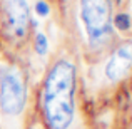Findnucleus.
Here are the masks:
<instances>
[{
	"instance_id": "nucleus-1",
	"label": "nucleus",
	"mask_w": 132,
	"mask_h": 129,
	"mask_svg": "<svg viewBox=\"0 0 132 129\" xmlns=\"http://www.w3.org/2000/svg\"><path fill=\"white\" fill-rule=\"evenodd\" d=\"M77 69L67 57L57 59L42 86V117L47 129H70L75 121Z\"/></svg>"
},
{
	"instance_id": "nucleus-2",
	"label": "nucleus",
	"mask_w": 132,
	"mask_h": 129,
	"mask_svg": "<svg viewBox=\"0 0 132 129\" xmlns=\"http://www.w3.org/2000/svg\"><path fill=\"white\" fill-rule=\"evenodd\" d=\"M112 0H80V20L89 45L99 49L112 37Z\"/></svg>"
},
{
	"instance_id": "nucleus-3",
	"label": "nucleus",
	"mask_w": 132,
	"mask_h": 129,
	"mask_svg": "<svg viewBox=\"0 0 132 129\" xmlns=\"http://www.w3.org/2000/svg\"><path fill=\"white\" fill-rule=\"evenodd\" d=\"M27 106V81L22 69L15 64L0 65V111L17 117Z\"/></svg>"
},
{
	"instance_id": "nucleus-4",
	"label": "nucleus",
	"mask_w": 132,
	"mask_h": 129,
	"mask_svg": "<svg viewBox=\"0 0 132 129\" xmlns=\"http://www.w3.org/2000/svg\"><path fill=\"white\" fill-rule=\"evenodd\" d=\"M5 29L13 40H23L30 29V9L27 0H7Z\"/></svg>"
},
{
	"instance_id": "nucleus-5",
	"label": "nucleus",
	"mask_w": 132,
	"mask_h": 129,
	"mask_svg": "<svg viewBox=\"0 0 132 129\" xmlns=\"http://www.w3.org/2000/svg\"><path fill=\"white\" fill-rule=\"evenodd\" d=\"M132 69V39L120 42L109 55L104 67V74L110 82H119Z\"/></svg>"
},
{
	"instance_id": "nucleus-6",
	"label": "nucleus",
	"mask_w": 132,
	"mask_h": 129,
	"mask_svg": "<svg viewBox=\"0 0 132 129\" xmlns=\"http://www.w3.org/2000/svg\"><path fill=\"white\" fill-rule=\"evenodd\" d=\"M34 49L39 55H47V50H48V40H47V35L44 32H37L35 34V39H34Z\"/></svg>"
},
{
	"instance_id": "nucleus-7",
	"label": "nucleus",
	"mask_w": 132,
	"mask_h": 129,
	"mask_svg": "<svg viewBox=\"0 0 132 129\" xmlns=\"http://www.w3.org/2000/svg\"><path fill=\"white\" fill-rule=\"evenodd\" d=\"M130 25H132V20L127 13H117V15L112 17V27H117V30H120V32L129 30Z\"/></svg>"
},
{
	"instance_id": "nucleus-8",
	"label": "nucleus",
	"mask_w": 132,
	"mask_h": 129,
	"mask_svg": "<svg viewBox=\"0 0 132 129\" xmlns=\"http://www.w3.org/2000/svg\"><path fill=\"white\" fill-rule=\"evenodd\" d=\"M35 12H37V15H39V17H47L48 12H50V7H48L47 2H44V0H37Z\"/></svg>"
},
{
	"instance_id": "nucleus-9",
	"label": "nucleus",
	"mask_w": 132,
	"mask_h": 129,
	"mask_svg": "<svg viewBox=\"0 0 132 129\" xmlns=\"http://www.w3.org/2000/svg\"><path fill=\"white\" fill-rule=\"evenodd\" d=\"M30 129H42V127H39V126H37V127H35V126H34V127H30Z\"/></svg>"
},
{
	"instance_id": "nucleus-10",
	"label": "nucleus",
	"mask_w": 132,
	"mask_h": 129,
	"mask_svg": "<svg viewBox=\"0 0 132 129\" xmlns=\"http://www.w3.org/2000/svg\"><path fill=\"white\" fill-rule=\"evenodd\" d=\"M130 114H132V106H130Z\"/></svg>"
}]
</instances>
